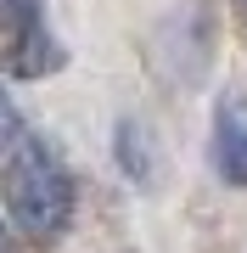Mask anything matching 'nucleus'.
Listing matches in <instances>:
<instances>
[{"instance_id":"nucleus-1","label":"nucleus","mask_w":247,"mask_h":253,"mask_svg":"<svg viewBox=\"0 0 247 253\" xmlns=\"http://www.w3.org/2000/svg\"><path fill=\"white\" fill-rule=\"evenodd\" d=\"M6 208L28 236H56L73 219V174L56 163V152L45 141H11Z\"/></svg>"},{"instance_id":"nucleus-2","label":"nucleus","mask_w":247,"mask_h":253,"mask_svg":"<svg viewBox=\"0 0 247 253\" xmlns=\"http://www.w3.org/2000/svg\"><path fill=\"white\" fill-rule=\"evenodd\" d=\"M0 62L17 79H39V73L62 68V45L45 28L39 0H0Z\"/></svg>"},{"instance_id":"nucleus-3","label":"nucleus","mask_w":247,"mask_h":253,"mask_svg":"<svg viewBox=\"0 0 247 253\" xmlns=\"http://www.w3.org/2000/svg\"><path fill=\"white\" fill-rule=\"evenodd\" d=\"M213 163H219L225 186H247V96L242 90L219 96V113H213Z\"/></svg>"},{"instance_id":"nucleus-4","label":"nucleus","mask_w":247,"mask_h":253,"mask_svg":"<svg viewBox=\"0 0 247 253\" xmlns=\"http://www.w3.org/2000/svg\"><path fill=\"white\" fill-rule=\"evenodd\" d=\"M11 141H17V107H11V96L0 90V158L11 152Z\"/></svg>"}]
</instances>
